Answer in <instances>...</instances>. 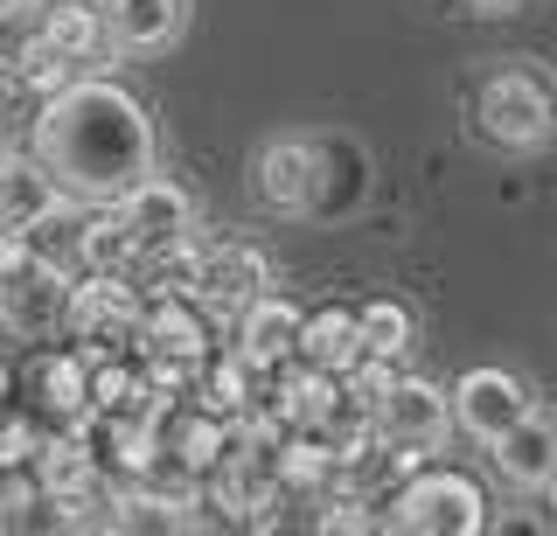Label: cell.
<instances>
[{
    "label": "cell",
    "instance_id": "6da1fadb",
    "mask_svg": "<svg viewBox=\"0 0 557 536\" xmlns=\"http://www.w3.org/2000/svg\"><path fill=\"white\" fill-rule=\"evenodd\" d=\"M35 161L70 202H119L153 175V119L112 77H70L35 112Z\"/></svg>",
    "mask_w": 557,
    "mask_h": 536
},
{
    "label": "cell",
    "instance_id": "7a4b0ae2",
    "mask_svg": "<svg viewBox=\"0 0 557 536\" xmlns=\"http://www.w3.org/2000/svg\"><path fill=\"white\" fill-rule=\"evenodd\" d=\"M474 126L509 153L557 140V77L536 57H495L474 84Z\"/></svg>",
    "mask_w": 557,
    "mask_h": 536
},
{
    "label": "cell",
    "instance_id": "3957f363",
    "mask_svg": "<svg viewBox=\"0 0 557 536\" xmlns=\"http://www.w3.org/2000/svg\"><path fill=\"white\" fill-rule=\"evenodd\" d=\"M391 529H425V536H481L487 529V495L467 474H405V488L391 495Z\"/></svg>",
    "mask_w": 557,
    "mask_h": 536
},
{
    "label": "cell",
    "instance_id": "277c9868",
    "mask_svg": "<svg viewBox=\"0 0 557 536\" xmlns=\"http://www.w3.org/2000/svg\"><path fill=\"white\" fill-rule=\"evenodd\" d=\"M376 439L397 446V453H411V460L440 453L453 439V397L440 384H425V376H397V384L376 397Z\"/></svg>",
    "mask_w": 557,
    "mask_h": 536
},
{
    "label": "cell",
    "instance_id": "5b68a950",
    "mask_svg": "<svg viewBox=\"0 0 557 536\" xmlns=\"http://www.w3.org/2000/svg\"><path fill=\"white\" fill-rule=\"evenodd\" d=\"M251 196L278 216H307L313 202H321V147L293 140V133L265 140L251 153Z\"/></svg>",
    "mask_w": 557,
    "mask_h": 536
},
{
    "label": "cell",
    "instance_id": "8992f818",
    "mask_svg": "<svg viewBox=\"0 0 557 536\" xmlns=\"http://www.w3.org/2000/svg\"><path fill=\"white\" fill-rule=\"evenodd\" d=\"M139 307H147V300L126 286V272H84V279H70L63 335L70 341H133Z\"/></svg>",
    "mask_w": 557,
    "mask_h": 536
},
{
    "label": "cell",
    "instance_id": "52a82bcc",
    "mask_svg": "<svg viewBox=\"0 0 557 536\" xmlns=\"http://www.w3.org/2000/svg\"><path fill=\"white\" fill-rule=\"evenodd\" d=\"M112 210H119V223L133 230L139 258H168L188 230H196V202H188L174 182H161V175H147L139 188H126V196H119Z\"/></svg>",
    "mask_w": 557,
    "mask_h": 536
},
{
    "label": "cell",
    "instance_id": "ba28073f",
    "mask_svg": "<svg viewBox=\"0 0 557 536\" xmlns=\"http://www.w3.org/2000/svg\"><path fill=\"white\" fill-rule=\"evenodd\" d=\"M446 397H453V425L481 446H495L502 432L530 411V390H522V376H509V370H467Z\"/></svg>",
    "mask_w": 557,
    "mask_h": 536
},
{
    "label": "cell",
    "instance_id": "9c48e42d",
    "mask_svg": "<svg viewBox=\"0 0 557 536\" xmlns=\"http://www.w3.org/2000/svg\"><path fill=\"white\" fill-rule=\"evenodd\" d=\"M133 349L139 356H174V362H202L209 349V327H202V307L188 292L161 286L147 307H139V327H133Z\"/></svg>",
    "mask_w": 557,
    "mask_h": 536
},
{
    "label": "cell",
    "instance_id": "30bf717a",
    "mask_svg": "<svg viewBox=\"0 0 557 536\" xmlns=\"http://www.w3.org/2000/svg\"><path fill=\"white\" fill-rule=\"evenodd\" d=\"M28 466H35V488H42L49 509H57V501H84V495L104 488V460H98L91 432H77V425H63L57 439H42V453H35Z\"/></svg>",
    "mask_w": 557,
    "mask_h": 536
},
{
    "label": "cell",
    "instance_id": "8fae6325",
    "mask_svg": "<svg viewBox=\"0 0 557 536\" xmlns=\"http://www.w3.org/2000/svg\"><path fill=\"white\" fill-rule=\"evenodd\" d=\"M98 8L119 57H161L188 28V0H98Z\"/></svg>",
    "mask_w": 557,
    "mask_h": 536
},
{
    "label": "cell",
    "instance_id": "7c38bea8",
    "mask_svg": "<svg viewBox=\"0 0 557 536\" xmlns=\"http://www.w3.org/2000/svg\"><path fill=\"white\" fill-rule=\"evenodd\" d=\"M237 356L251 370H278V362L300 356V307L278 300V292H258V300L237 307Z\"/></svg>",
    "mask_w": 557,
    "mask_h": 536
},
{
    "label": "cell",
    "instance_id": "4fadbf2b",
    "mask_svg": "<svg viewBox=\"0 0 557 536\" xmlns=\"http://www.w3.org/2000/svg\"><path fill=\"white\" fill-rule=\"evenodd\" d=\"M28 390H35V411L57 425H84L91 419V362L84 349H49L28 362Z\"/></svg>",
    "mask_w": 557,
    "mask_h": 536
},
{
    "label": "cell",
    "instance_id": "5bb4252c",
    "mask_svg": "<svg viewBox=\"0 0 557 536\" xmlns=\"http://www.w3.org/2000/svg\"><path fill=\"white\" fill-rule=\"evenodd\" d=\"M63 210H70L63 182L49 175V167L35 161V153H28V161L14 153L8 175H0V230H28V237H35L49 216H63Z\"/></svg>",
    "mask_w": 557,
    "mask_h": 536
},
{
    "label": "cell",
    "instance_id": "9a60e30c",
    "mask_svg": "<svg viewBox=\"0 0 557 536\" xmlns=\"http://www.w3.org/2000/svg\"><path fill=\"white\" fill-rule=\"evenodd\" d=\"M557 466V419L550 411H522V419L495 439V474L509 481V488H544Z\"/></svg>",
    "mask_w": 557,
    "mask_h": 536
},
{
    "label": "cell",
    "instance_id": "2e32d148",
    "mask_svg": "<svg viewBox=\"0 0 557 536\" xmlns=\"http://www.w3.org/2000/svg\"><path fill=\"white\" fill-rule=\"evenodd\" d=\"M35 36H42L57 57L70 63H104L112 57V36H104V8H91V0H35Z\"/></svg>",
    "mask_w": 557,
    "mask_h": 536
},
{
    "label": "cell",
    "instance_id": "e0dca14e",
    "mask_svg": "<svg viewBox=\"0 0 557 536\" xmlns=\"http://www.w3.org/2000/svg\"><path fill=\"white\" fill-rule=\"evenodd\" d=\"M300 362H313V370L342 376L362 362V321L356 307H313V314H300Z\"/></svg>",
    "mask_w": 557,
    "mask_h": 536
},
{
    "label": "cell",
    "instance_id": "ac0fdd59",
    "mask_svg": "<svg viewBox=\"0 0 557 536\" xmlns=\"http://www.w3.org/2000/svg\"><path fill=\"white\" fill-rule=\"evenodd\" d=\"M335 397H342V376H327V370H313V362H278V390H272V411L286 419V432H321L327 425V411H335Z\"/></svg>",
    "mask_w": 557,
    "mask_h": 536
},
{
    "label": "cell",
    "instance_id": "d6986e66",
    "mask_svg": "<svg viewBox=\"0 0 557 536\" xmlns=\"http://www.w3.org/2000/svg\"><path fill=\"white\" fill-rule=\"evenodd\" d=\"M258 376H265V370H251V362L231 349L223 362H202V376H196V404H202V411H216V419H244V411L258 404Z\"/></svg>",
    "mask_w": 557,
    "mask_h": 536
},
{
    "label": "cell",
    "instance_id": "ffe728a7",
    "mask_svg": "<svg viewBox=\"0 0 557 536\" xmlns=\"http://www.w3.org/2000/svg\"><path fill=\"white\" fill-rule=\"evenodd\" d=\"M272 460H278V488H327V481L342 474V453L321 439V432H286V439L272 446Z\"/></svg>",
    "mask_w": 557,
    "mask_h": 536
},
{
    "label": "cell",
    "instance_id": "44dd1931",
    "mask_svg": "<svg viewBox=\"0 0 557 536\" xmlns=\"http://www.w3.org/2000/svg\"><path fill=\"white\" fill-rule=\"evenodd\" d=\"M77 258H84L91 272H126L133 258H139L133 230L119 223V210H112V202H91V216L77 223Z\"/></svg>",
    "mask_w": 557,
    "mask_h": 536
},
{
    "label": "cell",
    "instance_id": "7402d4cb",
    "mask_svg": "<svg viewBox=\"0 0 557 536\" xmlns=\"http://www.w3.org/2000/svg\"><path fill=\"white\" fill-rule=\"evenodd\" d=\"M356 321H362V356H405L411 349V307H397V300H370V307H356Z\"/></svg>",
    "mask_w": 557,
    "mask_h": 536
},
{
    "label": "cell",
    "instance_id": "603a6c76",
    "mask_svg": "<svg viewBox=\"0 0 557 536\" xmlns=\"http://www.w3.org/2000/svg\"><path fill=\"white\" fill-rule=\"evenodd\" d=\"M313 529H327V536H370V529H391V515H370L362 501H327V509L313 515Z\"/></svg>",
    "mask_w": 557,
    "mask_h": 536
},
{
    "label": "cell",
    "instance_id": "cb8c5ba5",
    "mask_svg": "<svg viewBox=\"0 0 557 536\" xmlns=\"http://www.w3.org/2000/svg\"><path fill=\"white\" fill-rule=\"evenodd\" d=\"M35 453H42V432H35V419L0 411V466H28Z\"/></svg>",
    "mask_w": 557,
    "mask_h": 536
},
{
    "label": "cell",
    "instance_id": "d4e9b609",
    "mask_svg": "<svg viewBox=\"0 0 557 536\" xmlns=\"http://www.w3.org/2000/svg\"><path fill=\"white\" fill-rule=\"evenodd\" d=\"M460 8H474V14H509L516 0H460Z\"/></svg>",
    "mask_w": 557,
    "mask_h": 536
},
{
    "label": "cell",
    "instance_id": "484cf974",
    "mask_svg": "<svg viewBox=\"0 0 557 536\" xmlns=\"http://www.w3.org/2000/svg\"><path fill=\"white\" fill-rule=\"evenodd\" d=\"M8 390H14V376H8V362H0V404H8Z\"/></svg>",
    "mask_w": 557,
    "mask_h": 536
},
{
    "label": "cell",
    "instance_id": "4316f807",
    "mask_svg": "<svg viewBox=\"0 0 557 536\" xmlns=\"http://www.w3.org/2000/svg\"><path fill=\"white\" fill-rule=\"evenodd\" d=\"M544 495H550V509H557V466H550V481H544Z\"/></svg>",
    "mask_w": 557,
    "mask_h": 536
},
{
    "label": "cell",
    "instance_id": "83f0119b",
    "mask_svg": "<svg viewBox=\"0 0 557 536\" xmlns=\"http://www.w3.org/2000/svg\"><path fill=\"white\" fill-rule=\"evenodd\" d=\"M8 161H14V147H8V140H0V175H8Z\"/></svg>",
    "mask_w": 557,
    "mask_h": 536
},
{
    "label": "cell",
    "instance_id": "f1b7e54d",
    "mask_svg": "<svg viewBox=\"0 0 557 536\" xmlns=\"http://www.w3.org/2000/svg\"><path fill=\"white\" fill-rule=\"evenodd\" d=\"M0 488H8V466H0Z\"/></svg>",
    "mask_w": 557,
    "mask_h": 536
}]
</instances>
